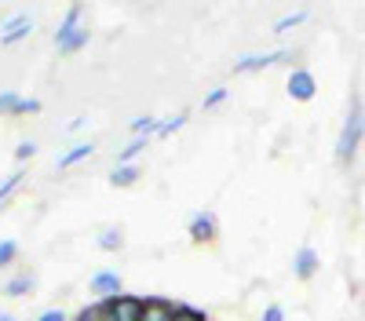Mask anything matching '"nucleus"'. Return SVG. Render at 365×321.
<instances>
[{"instance_id":"obj_1","label":"nucleus","mask_w":365,"mask_h":321,"mask_svg":"<svg viewBox=\"0 0 365 321\" xmlns=\"http://www.w3.org/2000/svg\"><path fill=\"white\" fill-rule=\"evenodd\" d=\"M361 132H365V110H361L358 99H351L347 121H344V132H340V142H336V161H340V164H351V161H354L358 142H361Z\"/></svg>"},{"instance_id":"obj_2","label":"nucleus","mask_w":365,"mask_h":321,"mask_svg":"<svg viewBox=\"0 0 365 321\" xmlns=\"http://www.w3.org/2000/svg\"><path fill=\"white\" fill-rule=\"evenodd\" d=\"M285 92H289L292 102H311V99L318 95L314 73H311V70H303V66H296V70L289 73V80H285Z\"/></svg>"},{"instance_id":"obj_3","label":"nucleus","mask_w":365,"mask_h":321,"mask_svg":"<svg viewBox=\"0 0 365 321\" xmlns=\"http://www.w3.org/2000/svg\"><path fill=\"white\" fill-rule=\"evenodd\" d=\"M143 310H146V300L128 296V292H120V296L110 300V314H113V321H143Z\"/></svg>"},{"instance_id":"obj_4","label":"nucleus","mask_w":365,"mask_h":321,"mask_svg":"<svg viewBox=\"0 0 365 321\" xmlns=\"http://www.w3.org/2000/svg\"><path fill=\"white\" fill-rule=\"evenodd\" d=\"M29 33H34V22H29V15H8L4 26H0V44L11 48V44H19V41L29 37Z\"/></svg>"},{"instance_id":"obj_5","label":"nucleus","mask_w":365,"mask_h":321,"mask_svg":"<svg viewBox=\"0 0 365 321\" xmlns=\"http://www.w3.org/2000/svg\"><path fill=\"white\" fill-rule=\"evenodd\" d=\"M190 241L194 245H208L212 238H216V216L212 212H197V216H190Z\"/></svg>"},{"instance_id":"obj_6","label":"nucleus","mask_w":365,"mask_h":321,"mask_svg":"<svg viewBox=\"0 0 365 321\" xmlns=\"http://www.w3.org/2000/svg\"><path fill=\"white\" fill-rule=\"evenodd\" d=\"M282 58H289V51H267V55H245L234 63V73H249V70H267L274 63H282Z\"/></svg>"},{"instance_id":"obj_7","label":"nucleus","mask_w":365,"mask_h":321,"mask_svg":"<svg viewBox=\"0 0 365 321\" xmlns=\"http://www.w3.org/2000/svg\"><path fill=\"white\" fill-rule=\"evenodd\" d=\"M292 274H296L299 281H311V278L318 274V252H314L311 245H303V248L296 252V259H292Z\"/></svg>"},{"instance_id":"obj_8","label":"nucleus","mask_w":365,"mask_h":321,"mask_svg":"<svg viewBox=\"0 0 365 321\" xmlns=\"http://www.w3.org/2000/svg\"><path fill=\"white\" fill-rule=\"evenodd\" d=\"M91 292H96L99 300L120 296V278H117V270H99L96 278H91Z\"/></svg>"},{"instance_id":"obj_9","label":"nucleus","mask_w":365,"mask_h":321,"mask_svg":"<svg viewBox=\"0 0 365 321\" xmlns=\"http://www.w3.org/2000/svg\"><path fill=\"white\" fill-rule=\"evenodd\" d=\"M175 310H179V303H172V300H146L143 321H175Z\"/></svg>"},{"instance_id":"obj_10","label":"nucleus","mask_w":365,"mask_h":321,"mask_svg":"<svg viewBox=\"0 0 365 321\" xmlns=\"http://www.w3.org/2000/svg\"><path fill=\"white\" fill-rule=\"evenodd\" d=\"M77 29H81V4H73V8L66 11V19L58 22V29H55V48H58V44H66V41L77 33Z\"/></svg>"},{"instance_id":"obj_11","label":"nucleus","mask_w":365,"mask_h":321,"mask_svg":"<svg viewBox=\"0 0 365 321\" xmlns=\"http://www.w3.org/2000/svg\"><path fill=\"white\" fill-rule=\"evenodd\" d=\"M91 150H96V142H77L73 150H66L63 157H58V164H55V172H66V168H73L77 161H84V157H91Z\"/></svg>"},{"instance_id":"obj_12","label":"nucleus","mask_w":365,"mask_h":321,"mask_svg":"<svg viewBox=\"0 0 365 321\" xmlns=\"http://www.w3.org/2000/svg\"><path fill=\"white\" fill-rule=\"evenodd\" d=\"M34 288H37V278H34V274H15V278L4 285V296H11V300H15V296H29Z\"/></svg>"},{"instance_id":"obj_13","label":"nucleus","mask_w":365,"mask_h":321,"mask_svg":"<svg viewBox=\"0 0 365 321\" xmlns=\"http://www.w3.org/2000/svg\"><path fill=\"white\" fill-rule=\"evenodd\" d=\"M110 183H113L117 190L135 186V183H139V168H135V164H117V168L110 172Z\"/></svg>"},{"instance_id":"obj_14","label":"nucleus","mask_w":365,"mask_h":321,"mask_svg":"<svg viewBox=\"0 0 365 321\" xmlns=\"http://www.w3.org/2000/svg\"><path fill=\"white\" fill-rule=\"evenodd\" d=\"M88 41H91V29H88V26H81V29H77V33H73L66 44H58V55H73V51H81Z\"/></svg>"},{"instance_id":"obj_15","label":"nucleus","mask_w":365,"mask_h":321,"mask_svg":"<svg viewBox=\"0 0 365 321\" xmlns=\"http://www.w3.org/2000/svg\"><path fill=\"white\" fill-rule=\"evenodd\" d=\"M143 150H146V135H135V139H132V142L125 146V150L117 154V164H132V161H135V157H139Z\"/></svg>"},{"instance_id":"obj_16","label":"nucleus","mask_w":365,"mask_h":321,"mask_svg":"<svg viewBox=\"0 0 365 321\" xmlns=\"http://www.w3.org/2000/svg\"><path fill=\"white\" fill-rule=\"evenodd\" d=\"M120 241H125V233H120L117 226H106V230L99 233V248H103V252H117Z\"/></svg>"},{"instance_id":"obj_17","label":"nucleus","mask_w":365,"mask_h":321,"mask_svg":"<svg viewBox=\"0 0 365 321\" xmlns=\"http://www.w3.org/2000/svg\"><path fill=\"white\" fill-rule=\"evenodd\" d=\"M22 179H26V172H22V168H15V172L8 175V179H4V183H0V204H4V201H8L11 194H15V186H19Z\"/></svg>"},{"instance_id":"obj_18","label":"nucleus","mask_w":365,"mask_h":321,"mask_svg":"<svg viewBox=\"0 0 365 321\" xmlns=\"http://www.w3.org/2000/svg\"><path fill=\"white\" fill-rule=\"evenodd\" d=\"M158 125H161L158 117H150V113H146V117H135V121H132V132H135V135H150V132L158 135Z\"/></svg>"},{"instance_id":"obj_19","label":"nucleus","mask_w":365,"mask_h":321,"mask_svg":"<svg viewBox=\"0 0 365 321\" xmlns=\"http://www.w3.org/2000/svg\"><path fill=\"white\" fill-rule=\"evenodd\" d=\"M175 321H208V314L201 307H190V303H179L175 310Z\"/></svg>"},{"instance_id":"obj_20","label":"nucleus","mask_w":365,"mask_h":321,"mask_svg":"<svg viewBox=\"0 0 365 321\" xmlns=\"http://www.w3.org/2000/svg\"><path fill=\"white\" fill-rule=\"evenodd\" d=\"M303 22H307V11L285 15V19H278V22H274V33H285V29H296V26H303Z\"/></svg>"},{"instance_id":"obj_21","label":"nucleus","mask_w":365,"mask_h":321,"mask_svg":"<svg viewBox=\"0 0 365 321\" xmlns=\"http://www.w3.org/2000/svg\"><path fill=\"white\" fill-rule=\"evenodd\" d=\"M182 125H187V113H175V117H168V121L158 125V135H161V139H165V135H175Z\"/></svg>"},{"instance_id":"obj_22","label":"nucleus","mask_w":365,"mask_h":321,"mask_svg":"<svg viewBox=\"0 0 365 321\" xmlns=\"http://www.w3.org/2000/svg\"><path fill=\"white\" fill-rule=\"evenodd\" d=\"M15 256H19V245L8 238V241H0V270H4V267H11V263H15Z\"/></svg>"},{"instance_id":"obj_23","label":"nucleus","mask_w":365,"mask_h":321,"mask_svg":"<svg viewBox=\"0 0 365 321\" xmlns=\"http://www.w3.org/2000/svg\"><path fill=\"white\" fill-rule=\"evenodd\" d=\"M19 102H22V95H15V92H0V113H11V117H15Z\"/></svg>"},{"instance_id":"obj_24","label":"nucleus","mask_w":365,"mask_h":321,"mask_svg":"<svg viewBox=\"0 0 365 321\" xmlns=\"http://www.w3.org/2000/svg\"><path fill=\"white\" fill-rule=\"evenodd\" d=\"M223 99H227V88H212V92L205 95V102H201V106H205V110H216Z\"/></svg>"},{"instance_id":"obj_25","label":"nucleus","mask_w":365,"mask_h":321,"mask_svg":"<svg viewBox=\"0 0 365 321\" xmlns=\"http://www.w3.org/2000/svg\"><path fill=\"white\" fill-rule=\"evenodd\" d=\"M26 113H41V102H37V99H26V95H22V102H19L15 117H26Z\"/></svg>"},{"instance_id":"obj_26","label":"nucleus","mask_w":365,"mask_h":321,"mask_svg":"<svg viewBox=\"0 0 365 321\" xmlns=\"http://www.w3.org/2000/svg\"><path fill=\"white\" fill-rule=\"evenodd\" d=\"M34 154H37V146H34V142H19V146H15V161H29Z\"/></svg>"},{"instance_id":"obj_27","label":"nucleus","mask_w":365,"mask_h":321,"mask_svg":"<svg viewBox=\"0 0 365 321\" xmlns=\"http://www.w3.org/2000/svg\"><path fill=\"white\" fill-rule=\"evenodd\" d=\"M263 321H285V310H282L278 303H270V307L263 310Z\"/></svg>"},{"instance_id":"obj_28","label":"nucleus","mask_w":365,"mask_h":321,"mask_svg":"<svg viewBox=\"0 0 365 321\" xmlns=\"http://www.w3.org/2000/svg\"><path fill=\"white\" fill-rule=\"evenodd\" d=\"M37 321H66V314H63V307H51V310H44Z\"/></svg>"},{"instance_id":"obj_29","label":"nucleus","mask_w":365,"mask_h":321,"mask_svg":"<svg viewBox=\"0 0 365 321\" xmlns=\"http://www.w3.org/2000/svg\"><path fill=\"white\" fill-rule=\"evenodd\" d=\"M0 321H15V317H11V314H0Z\"/></svg>"}]
</instances>
